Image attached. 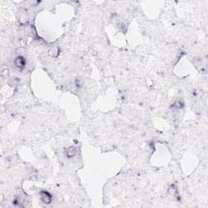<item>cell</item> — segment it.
I'll return each mask as SVG.
<instances>
[{"label":"cell","instance_id":"7a4b0ae2","mask_svg":"<svg viewBox=\"0 0 208 208\" xmlns=\"http://www.w3.org/2000/svg\"><path fill=\"white\" fill-rule=\"evenodd\" d=\"M15 64L17 65L19 68H22L25 66V59L22 57H18L15 60Z\"/></svg>","mask_w":208,"mask_h":208},{"label":"cell","instance_id":"6da1fadb","mask_svg":"<svg viewBox=\"0 0 208 208\" xmlns=\"http://www.w3.org/2000/svg\"><path fill=\"white\" fill-rule=\"evenodd\" d=\"M41 197H42V199L44 201V202H46V203H50V202H51V194H49L47 192H42Z\"/></svg>","mask_w":208,"mask_h":208}]
</instances>
